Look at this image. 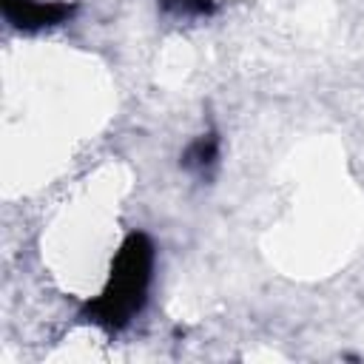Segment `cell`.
Returning <instances> with one entry per match:
<instances>
[{
	"mask_svg": "<svg viewBox=\"0 0 364 364\" xmlns=\"http://www.w3.org/2000/svg\"><path fill=\"white\" fill-rule=\"evenodd\" d=\"M148 270H151V245L145 236L136 233L125 242L117 262V273H111L108 290L94 304V310H100V321H108V324L128 321V316L145 299Z\"/></svg>",
	"mask_w": 364,
	"mask_h": 364,
	"instance_id": "cell-1",
	"label": "cell"
}]
</instances>
